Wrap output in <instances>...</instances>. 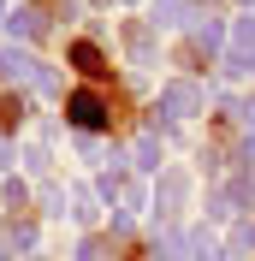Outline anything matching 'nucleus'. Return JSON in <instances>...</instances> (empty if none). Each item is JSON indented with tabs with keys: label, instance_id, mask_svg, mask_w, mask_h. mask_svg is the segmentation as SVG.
Returning a JSON list of instances; mask_svg holds the SVG:
<instances>
[{
	"label": "nucleus",
	"instance_id": "f257e3e1",
	"mask_svg": "<svg viewBox=\"0 0 255 261\" xmlns=\"http://www.w3.org/2000/svg\"><path fill=\"white\" fill-rule=\"evenodd\" d=\"M71 119H78V125H107V107H101V95H89V89H83V95H71Z\"/></svg>",
	"mask_w": 255,
	"mask_h": 261
},
{
	"label": "nucleus",
	"instance_id": "f03ea898",
	"mask_svg": "<svg viewBox=\"0 0 255 261\" xmlns=\"http://www.w3.org/2000/svg\"><path fill=\"white\" fill-rule=\"evenodd\" d=\"M71 60H78V71H83V77H107V65H101V54L89 48V42H78V48H71Z\"/></svg>",
	"mask_w": 255,
	"mask_h": 261
}]
</instances>
